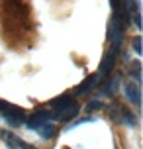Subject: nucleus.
I'll return each instance as SVG.
<instances>
[{"label": "nucleus", "instance_id": "f257e3e1", "mask_svg": "<svg viewBox=\"0 0 143 149\" xmlns=\"http://www.w3.org/2000/svg\"><path fill=\"white\" fill-rule=\"evenodd\" d=\"M51 110L55 112V116L59 120H71V118H75L76 114H78V106H76L75 102V98L71 96V94H61V96L57 98H53L51 100Z\"/></svg>", "mask_w": 143, "mask_h": 149}, {"label": "nucleus", "instance_id": "f03ea898", "mask_svg": "<svg viewBox=\"0 0 143 149\" xmlns=\"http://www.w3.org/2000/svg\"><path fill=\"white\" fill-rule=\"evenodd\" d=\"M0 114L4 116V120H6L12 127L22 126L24 120H26V112H24L22 108H18V106L6 102V100H0Z\"/></svg>", "mask_w": 143, "mask_h": 149}, {"label": "nucleus", "instance_id": "7ed1b4c3", "mask_svg": "<svg viewBox=\"0 0 143 149\" xmlns=\"http://www.w3.org/2000/svg\"><path fill=\"white\" fill-rule=\"evenodd\" d=\"M110 41H112V53H118L124 41V20L120 16H114L110 22Z\"/></svg>", "mask_w": 143, "mask_h": 149}, {"label": "nucleus", "instance_id": "20e7f679", "mask_svg": "<svg viewBox=\"0 0 143 149\" xmlns=\"http://www.w3.org/2000/svg\"><path fill=\"white\" fill-rule=\"evenodd\" d=\"M112 118L116 120V122H120V124H124V126H135V118L131 116V112L129 110H126V108H121L120 104H114V108H112Z\"/></svg>", "mask_w": 143, "mask_h": 149}, {"label": "nucleus", "instance_id": "39448f33", "mask_svg": "<svg viewBox=\"0 0 143 149\" xmlns=\"http://www.w3.org/2000/svg\"><path fill=\"white\" fill-rule=\"evenodd\" d=\"M53 120V114L47 110H39L35 112V114H31L30 120H28V127L30 130H35V127H39L41 124H47V122H51Z\"/></svg>", "mask_w": 143, "mask_h": 149}, {"label": "nucleus", "instance_id": "423d86ee", "mask_svg": "<svg viewBox=\"0 0 143 149\" xmlns=\"http://www.w3.org/2000/svg\"><path fill=\"white\" fill-rule=\"evenodd\" d=\"M124 94L128 98V102H131L133 106L139 108L141 96H139V86H137V82H126V84H124Z\"/></svg>", "mask_w": 143, "mask_h": 149}, {"label": "nucleus", "instance_id": "0eeeda50", "mask_svg": "<svg viewBox=\"0 0 143 149\" xmlns=\"http://www.w3.org/2000/svg\"><path fill=\"white\" fill-rule=\"evenodd\" d=\"M2 139L6 143L10 149H35V145H31V143H26L22 139H18L16 135H12L10 132H2Z\"/></svg>", "mask_w": 143, "mask_h": 149}, {"label": "nucleus", "instance_id": "6e6552de", "mask_svg": "<svg viewBox=\"0 0 143 149\" xmlns=\"http://www.w3.org/2000/svg\"><path fill=\"white\" fill-rule=\"evenodd\" d=\"M116 65V53H106L102 63H100V71H98V77H108V74H112V69Z\"/></svg>", "mask_w": 143, "mask_h": 149}, {"label": "nucleus", "instance_id": "1a4fd4ad", "mask_svg": "<svg viewBox=\"0 0 143 149\" xmlns=\"http://www.w3.org/2000/svg\"><path fill=\"white\" fill-rule=\"evenodd\" d=\"M96 84H98V74L96 73H94V74H88V77H86V81H84L83 84H78V86H76L75 94H76V96H84V94H88V92H90Z\"/></svg>", "mask_w": 143, "mask_h": 149}, {"label": "nucleus", "instance_id": "9d476101", "mask_svg": "<svg viewBox=\"0 0 143 149\" xmlns=\"http://www.w3.org/2000/svg\"><path fill=\"white\" fill-rule=\"evenodd\" d=\"M35 132H37L43 139H51L53 135L57 134V127H55V124H53V122H47V124H41L39 127H35Z\"/></svg>", "mask_w": 143, "mask_h": 149}, {"label": "nucleus", "instance_id": "9b49d317", "mask_svg": "<svg viewBox=\"0 0 143 149\" xmlns=\"http://www.w3.org/2000/svg\"><path fill=\"white\" fill-rule=\"evenodd\" d=\"M118 82H120V77H118V74H114V79H110V81L104 84L102 92H104V94H114L116 88H118Z\"/></svg>", "mask_w": 143, "mask_h": 149}, {"label": "nucleus", "instance_id": "f8f14e48", "mask_svg": "<svg viewBox=\"0 0 143 149\" xmlns=\"http://www.w3.org/2000/svg\"><path fill=\"white\" fill-rule=\"evenodd\" d=\"M133 49H135L137 55H141V39H139V37H135V39H133Z\"/></svg>", "mask_w": 143, "mask_h": 149}, {"label": "nucleus", "instance_id": "ddd939ff", "mask_svg": "<svg viewBox=\"0 0 143 149\" xmlns=\"http://www.w3.org/2000/svg\"><path fill=\"white\" fill-rule=\"evenodd\" d=\"M86 108H88V110H98V108H102V104H100V100H92Z\"/></svg>", "mask_w": 143, "mask_h": 149}]
</instances>
